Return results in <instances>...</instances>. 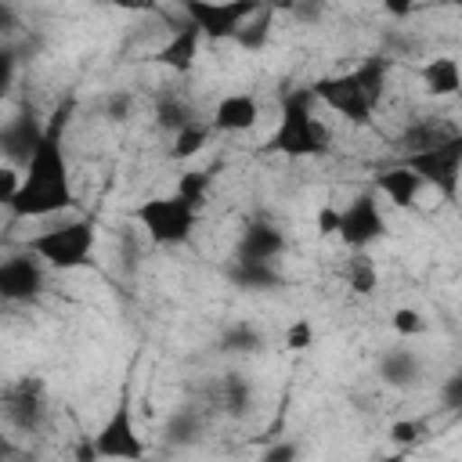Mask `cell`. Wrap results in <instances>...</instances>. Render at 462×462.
<instances>
[{
    "label": "cell",
    "mask_w": 462,
    "mask_h": 462,
    "mask_svg": "<svg viewBox=\"0 0 462 462\" xmlns=\"http://www.w3.org/2000/svg\"><path fill=\"white\" fill-rule=\"evenodd\" d=\"M65 126H69V105H61V108L51 112L47 134H43L40 148L32 152V159L25 162L22 191L7 206L14 217H22V220H43V217H58V213H65V209L76 206L69 155H65Z\"/></svg>",
    "instance_id": "1"
},
{
    "label": "cell",
    "mask_w": 462,
    "mask_h": 462,
    "mask_svg": "<svg viewBox=\"0 0 462 462\" xmlns=\"http://www.w3.org/2000/svg\"><path fill=\"white\" fill-rule=\"evenodd\" d=\"M267 148L278 152V155H289V159H314V155L332 152V130H328L325 119L314 116L310 87L292 90L282 101V116H278V126H274Z\"/></svg>",
    "instance_id": "2"
},
{
    "label": "cell",
    "mask_w": 462,
    "mask_h": 462,
    "mask_svg": "<svg viewBox=\"0 0 462 462\" xmlns=\"http://www.w3.org/2000/svg\"><path fill=\"white\" fill-rule=\"evenodd\" d=\"M94 242H97L94 224L87 217H76V220H61L54 227H43L40 235L25 238V249L32 256H40L51 271H76L94 256Z\"/></svg>",
    "instance_id": "3"
},
{
    "label": "cell",
    "mask_w": 462,
    "mask_h": 462,
    "mask_svg": "<svg viewBox=\"0 0 462 462\" xmlns=\"http://www.w3.org/2000/svg\"><path fill=\"white\" fill-rule=\"evenodd\" d=\"M134 220L141 224L144 238H148L152 245L177 249V245H184V242L195 235L199 209H195L191 202H184L177 191H170V195H152V199H144V202L134 209Z\"/></svg>",
    "instance_id": "4"
},
{
    "label": "cell",
    "mask_w": 462,
    "mask_h": 462,
    "mask_svg": "<svg viewBox=\"0 0 462 462\" xmlns=\"http://www.w3.org/2000/svg\"><path fill=\"white\" fill-rule=\"evenodd\" d=\"M310 94L314 101H321L325 108H332L336 116H343L346 123L354 126H372V112H375V101L368 97L365 83L357 79V72H336V76H321L310 83Z\"/></svg>",
    "instance_id": "5"
},
{
    "label": "cell",
    "mask_w": 462,
    "mask_h": 462,
    "mask_svg": "<svg viewBox=\"0 0 462 462\" xmlns=\"http://www.w3.org/2000/svg\"><path fill=\"white\" fill-rule=\"evenodd\" d=\"M94 444H97L101 462H144L148 444H144V437L137 430V419H134L130 401H119L108 411V419L94 433Z\"/></svg>",
    "instance_id": "6"
},
{
    "label": "cell",
    "mask_w": 462,
    "mask_h": 462,
    "mask_svg": "<svg viewBox=\"0 0 462 462\" xmlns=\"http://www.w3.org/2000/svg\"><path fill=\"white\" fill-rule=\"evenodd\" d=\"M404 166H411L422 177V184H430L437 195H444L451 202L462 184V130L451 134L448 141H440L437 148L404 159Z\"/></svg>",
    "instance_id": "7"
},
{
    "label": "cell",
    "mask_w": 462,
    "mask_h": 462,
    "mask_svg": "<svg viewBox=\"0 0 462 462\" xmlns=\"http://www.w3.org/2000/svg\"><path fill=\"white\" fill-rule=\"evenodd\" d=\"M188 22H195L206 36V43H224V40H238L242 25L260 11V4L249 0H231V4H213V0H191L180 7Z\"/></svg>",
    "instance_id": "8"
},
{
    "label": "cell",
    "mask_w": 462,
    "mask_h": 462,
    "mask_svg": "<svg viewBox=\"0 0 462 462\" xmlns=\"http://www.w3.org/2000/svg\"><path fill=\"white\" fill-rule=\"evenodd\" d=\"M336 238L346 249H354V253H365L372 242L386 238V213H383L375 191H361V195H354L339 209V231H336Z\"/></svg>",
    "instance_id": "9"
},
{
    "label": "cell",
    "mask_w": 462,
    "mask_h": 462,
    "mask_svg": "<svg viewBox=\"0 0 462 462\" xmlns=\"http://www.w3.org/2000/svg\"><path fill=\"white\" fill-rule=\"evenodd\" d=\"M47 285V263L40 256L25 253H11L0 263V296L7 303H32Z\"/></svg>",
    "instance_id": "10"
},
{
    "label": "cell",
    "mask_w": 462,
    "mask_h": 462,
    "mask_svg": "<svg viewBox=\"0 0 462 462\" xmlns=\"http://www.w3.org/2000/svg\"><path fill=\"white\" fill-rule=\"evenodd\" d=\"M43 134H47V123L36 116V108H32V105H29V108H18V112L4 123V130H0V148H4L7 162H11V166H25V162L32 159V152L40 148Z\"/></svg>",
    "instance_id": "11"
},
{
    "label": "cell",
    "mask_w": 462,
    "mask_h": 462,
    "mask_svg": "<svg viewBox=\"0 0 462 462\" xmlns=\"http://www.w3.org/2000/svg\"><path fill=\"white\" fill-rule=\"evenodd\" d=\"M285 235L278 224L271 220H249L238 235V245H235V256L238 260H253V263H278V256L285 253Z\"/></svg>",
    "instance_id": "12"
},
{
    "label": "cell",
    "mask_w": 462,
    "mask_h": 462,
    "mask_svg": "<svg viewBox=\"0 0 462 462\" xmlns=\"http://www.w3.org/2000/svg\"><path fill=\"white\" fill-rule=\"evenodd\" d=\"M206 43V36H202V29L195 25V22H180V29H173L170 32V40L152 54V61L155 65H166V69H173L177 76H184V72H191L195 69V61H199V47Z\"/></svg>",
    "instance_id": "13"
},
{
    "label": "cell",
    "mask_w": 462,
    "mask_h": 462,
    "mask_svg": "<svg viewBox=\"0 0 462 462\" xmlns=\"http://www.w3.org/2000/svg\"><path fill=\"white\" fill-rule=\"evenodd\" d=\"M256 123H260V101L245 90L224 94L213 105V116H209V126L217 134H249Z\"/></svg>",
    "instance_id": "14"
},
{
    "label": "cell",
    "mask_w": 462,
    "mask_h": 462,
    "mask_svg": "<svg viewBox=\"0 0 462 462\" xmlns=\"http://www.w3.org/2000/svg\"><path fill=\"white\" fill-rule=\"evenodd\" d=\"M451 134H458L451 123L433 119V116H419V119H411V123L401 126V134L393 137V148H397L404 159H411V155H422V152L437 148V144L448 141Z\"/></svg>",
    "instance_id": "15"
},
{
    "label": "cell",
    "mask_w": 462,
    "mask_h": 462,
    "mask_svg": "<svg viewBox=\"0 0 462 462\" xmlns=\"http://www.w3.org/2000/svg\"><path fill=\"white\" fill-rule=\"evenodd\" d=\"M372 184H375V195H383L386 202H393V206H401V209H411V206L419 202L422 188H426L422 177H419L411 166H404V162L379 170Z\"/></svg>",
    "instance_id": "16"
},
{
    "label": "cell",
    "mask_w": 462,
    "mask_h": 462,
    "mask_svg": "<svg viewBox=\"0 0 462 462\" xmlns=\"http://www.w3.org/2000/svg\"><path fill=\"white\" fill-rule=\"evenodd\" d=\"M379 383H386L390 390H411L419 379H422V357L411 350V346H390L379 354Z\"/></svg>",
    "instance_id": "17"
},
{
    "label": "cell",
    "mask_w": 462,
    "mask_h": 462,
    "mask_svg": "<svg viewBox=\"0 0 462 462\" xmlns=\"http://www.w3.org/2000/svg\"><path fill=\"white\" fill-rule=\"evenodd\" d=\"M43 383L40 379H22V383H14V386H7V404H4V411H7V419L14 422V426H22V430H36L40 426V419H43Z\"/></svg>",
    "instance_id": "18"
},
{
    "label": "cell",
    "mask_w": 462,
    "mask_h": 462,
    "mask_svg": "<svg viewBox=\"0 0 462 462\" xmlns=\"http://www.w3.org/2000/svg\"><path fill=\"white\" fill-rule=\"evenodd\" d=\"M419 79L430 97H455L462 90V65L451 54H437L419 65Z\"/></svg>",
    "instance_id": "19"
},
{
    "label": "cell",
    "mask_w": 462,
    "mask_h": 462,
    "mask_svg": "<svg viewBox=\"0 0 462 462\" xmlns=\"http://www.w3.org/2000/svg\"><path fill=\"white\" fill-rule=\"evenodd\" d=\"M224 274H227V282H231L235 289H245V292H271V289L282 285L278 263H253V260H238V256H235V260L224 267Z\"/></svg>",
    "instance_id": "20"
},
{
    "label": "cell",
    "mask_w": 462,
    "mask_h": 462,
    "mask_svg": "<svg viewBox=\"0 0 462 462\" xmlns=\"http://www.w3.org/2000/svg\"><path fill=\"white\" fill-rule=\"evenodd\" d=\"M199 116H195V108L180 97V94H162L159 101H155V126L162 130V134H180L184 126H191Z\"/></svg>",
    "instance_id": "21"
},
{
    "label": "cell",
    "mask_w": 462,
    "mask_h": 462,
    "mask_svg": "<svg viewBox=\"0 0 462 462\" xmlns=\"http://www.w3.org/2000/svg\"><path fill=\"white\" fill-rule=\"evenodd\" d=\"M209 134H213V126L202 123V119H195L191 126H184L180 134L170 137V159H173V162H188V159H195V155L206 148Z\"/></svg>",
    "instance_id": "22"
},
{
    "label": "cell",
    "mask_w": 462,
    "mask_h": 462,
    "mask_svg": "<svg viewBox=\"0 0 462 462\" xmlns=\"http://www.w3.org/2000/svg\"><path fill=\"white\" fill-rule=\"evenodd\" d=\"M220 404H224L235 419L249 415V408H253V383H249L242 372H227V375H224V386H220Z\"/></svg>",
    "instance_id": "23"
},
{
    "label": "cell",
    "mask_w": 462,
    "mask_h": 462,
    "mask_svg": "<svg viewBox=\"0 0 462 462\" xmlns=\"http://www.w3.org/2000/svg\"><path fill=\"white\" fill-rule=\"evenodd\" d=\"M263 343H267V336L256 325H249V321H235L220 336V346L227 354H256V350H263Z\"/></svg>",
    "instance_id": "24"
},
{
    "label": "cell",
    "mask_w": 462,
    "mask_h": 462,
    "mask_svg": "<svg viewBox=\"0 0 462 462\" xmlns=\"http://www.w3.org/2000/svg\"><path fill=\"white\" fill-rule=\"evenodd\" d=\"M271 18H274V7H260L245 25H242V32H238V47L242 51H263L267 47V40H271Z\"/></svg>",
    "instance_id": "25"
},
{
    "label": "cell",
    "mask_w": 462,
    "mask_h": 462,
    "mask_svg": "<svg viewBox=\"0 0 462 462\" xmlns=\"http://www.w3.org/2000/svg\"><path fill=\"white\" fill-rule=\"evenodd\" d=\"M199 433H202V422H199V415H195L191 408H180V411H173V415L166 419V444H173V448L195 444Z\"/></svg>",
    "instance_id": "26"
},
{
    "label": "cell",
    "mask_w": 462,
    "mask_h": 462,
    "mask_svg": "<svg viewBox=\"0 0 462 462\" xmlns=\"http://www.w3.org/2000/svg\"><path fill=\"white\" fill-rule=\"evenodd\" d=\"M357 79L365 83V90H368V97L375 101V108H379V101H383V94H386V76H390V61L386 58H365L357 69Z\"/></svg>",
    "instance_id": "27"
},
{
    "label": "cell",
    "mask_w": 462,
    "mask_h": 462,
    "mask_svg": "<svg viewBox=\"0 0 462 462\" xmlns=\"http://www.w3.org/2000/svg\"><path fill=\"white\" fill-rule=\"evenodd\" d=\"M209 188H213V170H188V173H180V180H177L173 191L184 202H191L195 209H202L206 199H209Z\"/></svg>",
    "instance_id": "28"
},
{
    "label": "cell",
    "mask_w": 462,
    "mask_h": 462,
    "mask_svg": "<svg viewBox=\"0 0 462 462\" xmlns=\"http://www.w3.org/2000/svg\"><path fill=\"white\" fill-rule=\"evenodd\" d=\"M346 285H350L357 296L375 292V285H379V271H375V263H372L365 253H357V256L346 263Z\"/></svg>",
    "instance_id": "29"
},
{
    "label": "cell",
    "mask_w": 462,
    "mask_h": 462,
    "mask_svg": "<svg viewBox=\"0 0 462 462\" xmlns=\"http://www.w3.org/2000/svg\"><path fill=\"white\" fill-rule=\"evenodd\" d=\"M390 328H393L401 339H411V336H422L430 325H426L422 310H415V307H397V310L390 314Z\"/></svg>",
    "instance_id": "30"
},
{
    "label": "cell",
    "mask_w": 462,
    "mask_h": 462,
    "mask_svg": "<svg viewBox=\"0 0 462 462\" xmlns=\"http://www.w3.org/2000/svg\"><path fill=\"white\" fill-rule=\"evenodd\" d=\"M426 422L422 419H397V422H390V430H386V437H390V444H397V448H415L422 437H426Z\"/></svg>",
    "instance_id": "31"
},
{
    "label": "cell",
    "mask_w": 462,
    "mask_h": 462,
    "mask_svg": "<svg viewBox=\"0 0 462 462\" xmlns=\"http://www.w3.org/2000/svg\"><path fill=\"white\" fill-rule=\"evenodd\" d=\"M285 346L289 350H307V346H314V325H310V318H296L289 328H285Z\"/></svg>",
    "instance_id": "32"
},
{
    "label": "cell",
    "mask_w": 462,
    "mask_h": 462,
    "mask_svg": "<svg viewBox=\"0 0 462 462\" xmlns=\"http://www.w3.org/2000/svg\"><path fill=\"white\" fill-rule=\"evenodd\" d=\"M105 116H108L112 123H126V119L134 116V97H130L126 90H112V94L105 97Z\"/></svg>",
    "instance_id": "33"
},
{
    "label": "cell",
    "mask_w": 462,
    "mask_h": 462,
    "mask_svg": "<svg viewBox=\"0 0 462 462\" xmlns=\"http://www.w3.org/2000/svg\"><path fill=\"white\" fill-rule=\"evenodd\" d=\"M260 462H300V444L296 440H274L260 451Z\"/></svg>",
    "instance_id": "34"
},
{
    "label": "cell",
    "mask_w": 462,
    "mask_h": 462,
    "mask_svg": "<svg viewBox=\"0 0 462 462\" xmlns=\"http://www.w3.org/2000/svg\"><path fill=\"white\" fill-rule=\"evenodd\" d=\"M440 404L451 411H462V368H455L440 386Z\"/></svg>",
    "instance_id": "35"
},
{
    "label": "cell",
    "mask_w": 462,
    "mask_h": 462,
    "mask_svg": "<svg viewBox=\"0 0 462 462\" xmlns=\"http://www.w3.org/2000/svg\"><path fill=\"white\" fill-rule=\"evenodd\" d=\"M336 231H339V209L336 206H321L318 209V235L336 238Z\"/></svg>",
    "instance_id": "36"
},
{
    "label": "cell",
    "mask_w": 462,
    "mask_h": 462,
    "mask_svg": "<svg viewBox=\"0 0 462 462\" xmlns=\"http://www.w3.org/2000/svg\"><path fill=\"white\" fill-rule=\"evenodd\" d=\"M72 462H101L94 437H79V440H76V448H72Z\"/></svg>",
    "instance_id": "37"
},
{
    "label": "cell",
    "mask_w": 462,
    "mask_h": 462,
    "mask_svg": "<svg viewBox=\"0 0 462 462\" xmlns=\"http://www.w3.org/2000/svg\"><path fill=\"white\" fill-rule=\"evenodd\" d=\"M289 14H292V18H303V22H318V18L325 14V7H321V4H292Z\"/></svg>",
    "instance_id": "38"
},
{
    "label": "cell",
    "mask_w": 462,
    "mask_h": 462,
    "mask_svg": "<svg viewBox=\"0 0 462 462\" xmlns=\"http://www.w3.org/2000/svg\"><path fill=\"white\" fill-rule=\"evenodd\" d=\"M11 79H14V54L4 51L0 54V90H11Z\"/></svg>",
    "instance_id": "39"
},
{
    "label": "cell",
    "mask_w": 462,
    "mask_h": 462,
    "mask_svg": "<svg viewBox=\"0 0 462 462\" xmlns=\"http://www.w3.org/2000/svg\"><path fill=\"white\" fill-rule=\"evenodd\" d=\"M386 11L397 14V18H408L411 14V4H386Z\"/></svg>",
    "instance_id": "40"
}]
</instances>
